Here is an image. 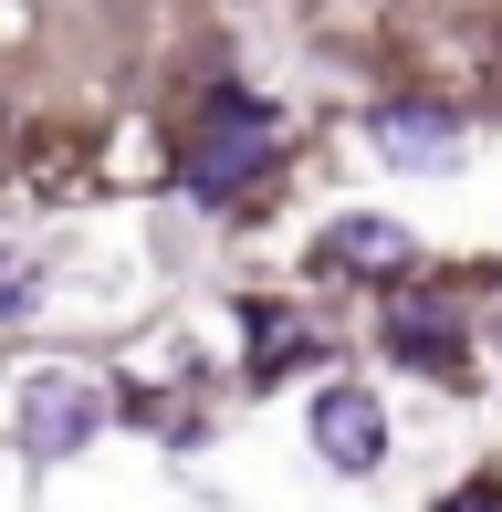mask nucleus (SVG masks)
<instances>
[{
	"instance_id": "obj_1",
	"label": "nucleus",
	"mask_w": 502,
	"mask_h": 512,
	"mask_svg": "<svg viewBox=\"0 0 502 512\" xmlns=\"http://www.w3.org/2000/svg\"><path fill=\"white\" fill-rule=\"evenodd\" d=\"M272 157H283V105H262V95L231 84V95H210L189 115V136H178V189L199 209H241L272 178Z\"/></svg>"
},
{
	"instance_id": "obj_2",
	"label": "nucleus",
	"mask_w": 502,
	"mask_h": 512,
	"mask_svg": "<svg viewBox=\"0 0 502 512\" xmlns=\"http://www.w3.org/2000/svg\"><path fill=\"white\" fill-rule=\"evenodd\" d=\"M11 408H21V450H32V460H74L84 439L116 418V387L84 377V366H32Z\"/></svg>"
},
{
	"instance_id": "obj_3",
	"label": "nucleus",
	"mask_w": 502,
	"mask_h": 512,
	"mask_svg": "<svg viewBox=\"0 0 502 512\" xmlns=\"http://www.w3.org/2000/svg\"><path fill=\"white\" fill-rule=\"evenodd\" d=\"M314 460H325V471H346V481L387 471V408H377V387L335 377L325 398H314Z\"/></svg>"
},
{
	"instance_id": "obj_4",
	"label": "nucleus",
	"mask_w": 502,
	"mask_h": 512,
	"mask_svg": "<svg viewBox=\"0 0 502 512\" xmlns=\"http://www.w3.org/2000/svg\"><path fill=\"white\" fill-rule=\"evenodd\" d=\"M377 335H387V356L398 366H461L471 356V324H461V304H440V293H419V283H398L387 293V314H377Z\"/></svg>"
},
{
	"instance_id": "obj_5",
	"label": "nucleus",
	"mask_w": 502,
	"mask_h": 512,
	"mask_svg": "<svg viewBox=\"0 0 502 512\" xmlns=\"http://www.w3.org/2000/svg\"><path fill=\"white\" fill-rule=\"evenodd\" d=\"M408 262H419V241H408L398 220H377V209H356V220H335L325 241H314V272H367V283H398Z\"/></svg>"
},
{
	"instance_id": "obj_6",
	"label": "nucleus",
	"mask_w": 502,
	"mask_h": 512,
	"mask_svg": "<svg viewBox=\"0 0 502 512\" xmlns=\"http://www.w3.org/2000/svg\"><path fill=\"white\" fill-rule=\"evenodd\" d=\"M377 157L387 168H450L461 157V115H440V105H377Z\"/></svg>"
},
{
	"instance_id": "obj_7",
	"label": "nucleus",
	"mask_w": 502,
	"mask_h": 512,
	"mask_svg": "<svg viewBox=\"0 0 502 512\" xmlns=\"http://www.w3.org/2000/svg\"><path fill=\"white\" fill-rule=\"evenodd\" d=\"M21 314H42V272L21 251H0V324H21Z\"/></svg>"
},
{
	"instance_id": "obj_8",
	"label": "nucleus",
	"mask_w": 502,
	"mask_h": 512,
	"mask_svg": "<svg viewBox=\"0 0 502 512\" xmlns=\"http://www.w3.org/2000/svg\"><path fill=\"white\" fill-rule=\"evenodd\" d=\"M450 512H502V502H492V492H461V502H450Z\"/></svg>"
}]
</instances>
